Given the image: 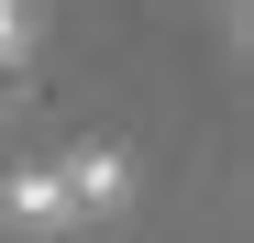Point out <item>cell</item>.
Instances as JSON below:
<instances>
[{
  "label": "cell",
  "instance_id": "1",
  "mask_svg": "<svg viewBox=\"0 0 254 243\" xmlns=\"http://www.w3.org/2000/svg\"><path fill=\"white\" fill-rule=\"evenodd\" d=\"M0 221L11 232H77V199H66L56 166H11L0 177Z\"/></svg>",
  "mask_w": 254,
  "mask_h": 243
},
{
  "label": "cell",
  "instance_id": "3",
  "mask_svg": "<svg viewBox=\"0 0 254 243\" xmlns=\"http://www.w3.org/2000/svg\"><path fill=\"white\" fill-rule=\"evenodd\" d=\"M22 45H33V11H22V0H0V66H22Z\"/></svg>",
  "mask_w": 254,
  "mask_h": 243
},
{
  "label": "cell",
  "instance_id": "2",
  "mask_svg": "<svg viewBox=\"0 0 254 243\" xmlns=\"http://www.w3.org/2000/svg\"><path fill=\"white\" fill-rule=\"evenodd\" d=\"M66 199H77V221H111L122 199H133V155H111V144H89V155H66Z\"/></svg>",
  "mask_w": 254,
  "mask_h": 243
}]
</instances>
